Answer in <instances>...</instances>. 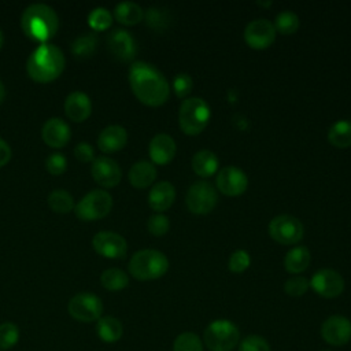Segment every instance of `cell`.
Returning a JSON list of instances; mask_svg holds the SVG:
<instances>
[{"label":"cell","mask_w":351,"mask_h":351,"mask_svg":"<svg viewBox=\"0 0 351 351\" xmlns=\"http://www.w3.org/2000/svg\"><path fill=\"white\" fill-rule=\"evenodd\" d=\"M129 84L137 100L148 107H159L169 99L166 77L149 63L134 62L129 69Z\"/></svg>","instance_id":"cell-1"},{"label":"cell","mask_w":351,"mask_h":351,"mask_svg":"<svg viewBox=\"0 0 351 351\" xmlns=\"http://www.w3.org/2000/svg\"><path fill=\"white\" fill-rule=\"evenodd\" d=\"M64 55L56 45L40 44L26 62L27 75L40 84L56 80L64 70Z\"/></svg>","instance_id":"cell-2"},{"label":"cell","mask_w":351,"mask_h":351,"mask_svg":"<svg viewBox=\"0 0 351 351\" xmlns=\"http://www.w3.org/2000/svg\"><path fill=\"white\" fill-rule=\"evenodd\" d=\"M21 27L27 38L45 44L51 40L59 27V19L53 8L37 3L29 5L21 16Z\"/></svg>","instance_id":"cell-3"},{"label":"cell","mask_w":351,"mask_h":351,"mask_svg":"<svg viewBox=\"0 0 351 351\" xmlns=\"http://www.w3.org/2000/svg\"><path fill=\"white\" fill-rule=\"evenodd\" d=\"M169 270L166 255L158 250H140L129 262V273L140 281L160 278Z\"/></svg>","instance_id":"cell-4"},{"label":"cell","mask_w":351,"mask_h":351,"mask_svg":"<svg viewBox=\"0 0 351 351\" xmlns=\"http://www.w3.org/2000/svg\"><path fill=\"white\" fill-rule=\"evenodd\" d=\"M210 117V107L203 99L188 97L180 106L178 125L185 134L197 136L206 129Z\"/></svg>","instance_id":"cell-5"},{"label":"cell","mask_w":351,"mask_h":351,"mask_svg":"<svg viewBox=\"0 0 351 351\" xmlns=\"http://www.w3.org/2000/svg\"><path fill=\"white\" fill-rule=\"evenodd\" d=\"M239 328L229 319L210 322L203 333V343L210 351H232L239 346Z\"/></svg>","instance_id":"cell-6"},{"label":"cell","mask_w":351,"mask_h":351,"mask_svg":"<svg viewBox=\"0 0 351 351\" xmlns=\"http://www.w3.org/2000/svg\"><path fill=\"white\" fill-rule=\"evenodd\" d=\"M111 208V195L103 189H95L86 193L78 204L74 206V213L81 221H96L108 215Z\"/></svg>","instance_id":"cell-7"},{"label":"cell","mask_w":351,"mask_h":351,"mask_svg":"<svg viewBox=\"0 0 351 351\" xmlns=\"http://www.w3.org/2000/svg\"><path fill=\"white\" fill-rule=\"evenodd\" d=\"M269 234L270 237L285 245L296 244L302 240L304 234L303 223L293 215L281 214L274 217L269 223Z\"/></svg>","instance_id":"cell-8"},{"label":"cell","mask_w":351,"mask_h":351,"mask_svg":"<svg viewBox=\"0 0 351 351\" xmlns=\"http://www.w3.org/2000/svg\"><path fill=\"white\" fill-rule=\"evenodd\" d=\"M186 207L191 213L203 215L213 211L218 202L215 188L207 181H197L186 192Z\"/></svg>","instance_id":"cell-9"},{"label":"cell","mask_w":351,"mask_h":351,"mask_svg":"<svg viewBox=\"0 0 351 351\" xmlns=\"http://www.w3.org/2000/svg\"><path fill=\"white\" fill-rule=\"evenodd\" d=\"M67 310L80 322H95L101 317L103 303L95 293L81 292L70 299Z\"/></svg>","instance_id":"cell-10"},{"label":"cell","mask_w":351,"mask_h":351,"mask_svg":"<svg viewBox=\"0 0 351 351\" xmlns=\"http://www.w3.org/2000/svg\"><path fill=\"white\" fill-rule=\"evenodd\" d=\"M308 282L317 295L326 299L337 298L344 291V280L341 274L332 269H321L315 271Z\"/></svg>","instance_id":"cell-11"},{"label":"cell","mask_w":351,"mask_h":351,"mask_svg":"<svg viewBox=\"0 0 351 351\" xmlns=\"http://www.w3.org/2000/svg\"><path fill=\"white\" fill-rule=\"evenodd\" d=\"M274 25L267 19H254L244 29V41L254 49H266L276 40Z\"/></svg>","instance_id":"cell-12"},{"label":"cell","mask_w":351,"mask_h":351,"mask_svg":"<svg viewBox=\"0 0 351 351\" xmlns=\"http://www.w3.org/2000/svg\"><path fill=\"white\" fill-rule=\"evenodd\" d=\"M321 337L329 346H346L351 340V321L343 315L328 317L321 325Z\"/></svg>","instance_id":"cell-13"},{"label":"cell","mask_w":351,"mask_h":351,"mask_svg":"<svg viewBox=\"0 0 351 351\" xmlns=\"http://www.w3.org/2000/svg\"><path fill=\"white\" fill-rule=\"evenodd\" d=\"M93 250L110 259H122L128 252L126 240L115 232H99L92 239Z\"/></svg>","instance_id":"cell-14"},{"label":"cell","mask_w":351,"mask_h":351,"mask_svg":"<svg viewBox=\"0 0 351 351\" xmlns=\"http://www.w3.org/2000/svg\"><path fill=\"white\" fill-rule=\"evenodd\" d=\"M248 178L236 166H226L217 176V188L226 196H240L247 191Z\"/></svg>","instance_id":"cell-15"},{"label":"cell","mask_w":351,"mask_h":351,"mask_svg":"<svg viewBox=\"0 0 351 351\" xmlns=\"http://www.w3.org/2000/svg\"><path fill=\"white\" fill-rule=\"evenodd\" d=\"M93 180L104 188H114L121 182L122 171L118 163L108 156L95 158L90 169Z\"/></svg>","instance_id":"cell-16"},{"label":"cell","mask_w":351,"mask_h":351,"mask_svg":"<svg viewBox=\"0 0 351 351\" xmlns=\"http://www.w3.org/2000/svg\"><path fill=\"white\" fill-rule=\"evenodd\" d=\"M107 45L111 53L121 62H130L137 52L133 36L123 29H115L110 33L107 37Z\"/></svg>","instance_id":"cell-17"},{"label":"cell","mask_w":351,"mask_h":351,"mask_svg":"<svg viewBox=\"0 0 351 351\" xmlns=\"http://www.w3.org/2000/svg\"><path fill=\"white\" fill-rule=\"evenodd\" d=\"M41 137L48 147L63 148L70 141L71 132L63 119L51 118L44 123L41 129Z\"/></svg>","instance_id":"cell-18"},{"label":"cell","mask_w":351,"mask_h":351,"mask_svg":"<svg viewBox=\"0 0 351 351\" xmlns=\"http://www.w3.org/2000/svg\"><path fill=\"white\" fill-rule=\"evenodd\" d=\"M176 149L177 147L173 137L166 133H159L154 136L148 147L151 160L159 166H163L171 162L176 155Z\"/></svg>","instance_id":"cell-19"},{"label":"cell","mask_w":351,"mask_h":351,"mask_svg":"<svg viewBox=\"0 0 351 351\" xmlns=\"http://www.w3.org/2000/svg\"><path fill=\"white\" fill-rule=\"evenodd\" d=\"M92 112V101L84 92H71L64 100V114L73 122H84Z\"/></svg>","instance_id":"cell-20"},{"label":"cell","mask_w":351,"mask_h":351,"mask_svg":"<svg viewBox=\"0 0 351 351\" xmlns=\"http://www.w3.org/2000/svg\"><path fill=\"white\" fill-rule=\"evenodd\" d=\"M128 143V132L119 125L104 128L97 137V147L101 152L111 154L122 149Z\"/></svg>","instance_id":"cell-21"},{"label":"cell","mask_w":351,"mask_h":351,"mask_svg":"<svg viewBox=\"0 0 351 351\" xmlns=\"http://www.w3.org/2000/svg\"><path fill=\"white\" fill-rule=\"evenodd\" d=\"M176 199V189L173 184L167 181L156 182L148 193V204L152 210L162 213L170 208Z\"/></svg>","instance_id":"cell-22"},{"label":"cell","mask_w":351,"mask_h":351,"mask_svg":"<svg viewBox=\"0 0 351 351\" xmlns=\"http://www.w3.org/2000/svg\"><path fill=\"white\" fill-rule=\"evenodd\" d=\"M129 182L138 189H144L149 185H152V182L156 178V169L155 166L148 162V160H140L136 162L128 174Z\"/></svg>","instance_id":"cell-23"},{"label":"cell","mask_w":351,"mask_h":351,"mask_svg":"<svg viewBox=\"0 0 351 351\" xmlns=\"http://www.w3.org/2000/svg\"><path fill=\"white\" fill-rule=\"evenodd\" d=\"M96 333L104 343H115L122 337L123 326L118 318L106 315L96 321Z\"/></svg>","instance_id":"cell-24"},{"label":"cell","mask_w":351,"mask_h":351,"mask_svg":"<svg viewBox=\"0 0 351 351\" xmlns=\"http://www.w3.org/2000/svg\"><path fill=\"white\" fill-rule=\"evenodd\" d=\"M218 158L208 149L197 151L192 158V170L200 177H211L218 170Z\"/></svg>","instance_id":"cell-25"},{"label":"cell","mask_w":351,"mask_h":351,"mask_svg":"<svg viewBox=\"0 0 351 351\" xmlns=\"http://www.w3.org/2000/svg\"><path fill=\"white\" fill-rule=\"evenodd\" d=\"M310 261H311V254L308 248L304 245H299L288 251L284 259V266L288 273L299 274L308 267Z\"/></svg>","instance_id":"cell-26"},{"label":"cell","mask_w":351,"mask_h":351,"mask_svg":"<svg viewBox=\"0 0 351 351\" xmlns=\"http://www.w3.org/2000/svg\"><path fill=\"white\" fill-rule=\"evenodd\" d=\"M115 19L126 26H133L141 22L144 12L141 7L133 1H122L114 10Z\"/></svg>","instance_id":"cell-27"},{"label":"cell","mask_w":351,"mask_h":351,"mask_svg":"<svg viewBox=\"0 0 351 351\" xmlns=\"http://www.w3.org/2000/svg\"><path fill=\"white\" fill-rule=\"evenodd\" d=\"M328 140L333 147L347 148L351 145V122L340 119L328 132Z\"/></svg>","instance_id":"cell-28"},{"label":"cell","mask_w":351,"mask_h":351,"mask_svg":"<svg viewBox=\"0 0 351 351\" xmlns=\"http://www.w3.org/2000/svg\"><path fill=\"white\" fill-rule=\"evenodd\" d=\"M96 47L97 36L95 33H86L71 43V53L78 59H88L95 53Z\"/></svg>","instance_id":"cell-29"},{"label":"cell","mask_w":351,"mask_h":351,"mask_svg":"<svg viewBox=\"0 0 351 351\" xmlns=\"http://www.w3.org/2000/svg\"><path fill=\"white\" fill-rule=\"evenodd\" d=\"M100 282L107 291H122L129 285V277L123 270L111 267L101 273Z\"/></svg>","instance_id":"cell-30"},{"label":"cell","mask_w":351,"mask_h":351,"mask_svg":"<svg viewBox=\"0 0 351 351\" xmlns=\"http://www.w3.org/2000/svg\"><path fill=\"white\" fill-rule=\"evenodd\" d=\"M48 206L55 213L67 214L71 210H74V200H73V196L67 191L56 189L49 193Z\"/></svg>","instance_id":"cell-31"},{"label":"cell","mask_w":351,"mask_h":351,"mask_svg":"<svg viewBox=\"0 0 351 351\" xmlns=\"http://www.w3.org/2000/svg\"><path fill=\"white\" fill-rule=\"evenodd\" d=\"M274 29L276 32L284 34V36H288V34H293L296 33V30L299 29V16L289 11V10H285V11H281L277 16H276V21H274Z\"/></svg>","instance_id":"cell-32"},{"label":"cell","mask_w":351,"mask_h":351,"mask_svg":"<svg viewBox=\"0 0 351 351\" xmlns=\"http://www.w3.org/2000/svg\"><path fill=\"white\" fill-rule=\"evenodd\" d=\"M173 351H203V340L193 332H182L176 337Z\"/></svg>","instance_id":"cell-33"},{"label":"cell","mask_w":351,"mask_h":351,"mask_svg":"<svg viewBox=\"0 0 351 351\" xmlns=\"http://www.w3.org/2000/svg\"><path fill=\"white\" fill-rule=\"evenodd\" d=\"M112 23V16L108 10L103 7H97L92 10L88 15V25L90 26L92 30L95 32H103L108 29Z\"/></svg>","instance_id":"cell-34"},{"label":"cell","mask_w":351,"mask_h":351,"mask_svg":"<svg viewBox=\"0 0 351 351\" xmlns=\"http://www.w3.org/2000/svg\"><path fill=\"white\" fill-rule=\"evenodd\" d=\"M19 341V328L14 322L0 324V350H10Z\"/></svg>","instance_id":"cell-35"},{"label":"cell","mask_w":351,"mask_h":351,"mask_svg":"<svg viewBox=\"0 0 351 351\" xmlns=\"http://www.w3.org/2000/svg\"><path fill=\"white\" fill-rule=\"evenodd\" d=\"M310 288V282L307 278L302 277V276H295L291 277L285 281L284 284V291L287 295L293 296V298H299L302 295H304L307 292V289Z\"/></svg>","instance_id":"cell-36"},{"label":"cell","mask_w":351,"mask_h":351,"mask_svg":"<svg viewBox=\"0 0 351 351\" xmlns=\"http://www.w3.org/2000/svg\"><path fill=\"white\" fill-rule=\"evenodd\" d=\"M237 351H271V350L266 339L258 335H250L239 343Z\"/></svg>","instance_id":"cell-37"},{"label":"cell","mask_w":351,"mask_h":351,"mask_svg":"<svg viewBox=\"0 0 351 351\" xmlns=\"http://www.w3.org/2000/svg\"><path fill=\"white\" fill-rule=\"evenodd\" d=\"M170 222L169 218L163 214H154L147 221V229L154 236H163L169 232Z\"/></svg>","instance_id":"cell-38"},{"label":"cell","mask_w":351,"mask_h":351,"mask_svg":"<svg viewBox=\"0 0 351 351\" xmlns=\"http://www.w3.org/2000/svg\"><path fill=\"white\" fill-rule=\"evenodd\" d=\"M250 262H251V258L248 255L247 251L244 250H236L230 258H229V270L232 273H243L244 270L248 269L250 266Z\"/></svg>","instance_id":"cell-39"},{"label":"cell","mask_w":351,"mask_h":351,"mask_svg":"<svg viewBox=\"0 0 351 351\" xmlns=\"http://www.w3.org/2000/svg\"><path fill=\"white\" fill-rule=\"evenodd\" d=\"M192 86H193V81H192V77L186 73H180L174 77L173 80V89H174V93L178 96V97H186L191 90H192Z\"/></svg>","instance_id":"cell-40"},{"label":"cell","mask_w":351,"mask_h":351,"mask_svg":"<svg viewBox=\"0 0 351 351\" xmlns=\"http://www.w3.org/2000/svg\"><path fill=\"white\" fill-rule=\"evenodd\" d=\"M47 171L52 176H60L67 169V159L62 154H51L45 160Z\"/></svg>","instance_id":"cell-41"},{"label":"cell","mask_w":351,"mask_h":351,"mask_svg":"<svg viewBox=\"0 0 351 351\" xmlns=\"http://www.w3.org/2000/svg\"><path fill=\"white\" fill-rule=\"evenodd\" d=\"M145 21H147V25L155 30H162L166 25H167V19H166V15L158 10V8H149L147 10V14H145Z\"/></svg>","instance_id":"cell-42"},{"label":"cell","mask_w":351,"mask_h":351,"mask_svg":"<svg viewBox=\"0 0 351 351\" xmlns=\"http://www.w3.org/2000/svg\"><path fill=\"white\" fill-rule=\"evenodd\" d=\"M74 156L82 162V163H89L95 160V149L92 148L90 144L88 143H80L74 148Z\"/></svg>","instance_id":"cell-43"},{"label":"cell","mask_w":351,"mask_h":351,"mask_svg":"<svg viewBox=\"0 0 351 351\" xmlns=\"http://www.w3.org/2000/svg\"><path fill=\"white\" fill-rule=\"evenodd\" d=\"M12 156V151H11V147L8 145L7 141H4L3 138H0V167L5 166L10 159Z\"/></svg>","instance_id":"cell-44"},{"label":"cell","mask_w":351,"mask_h":351,"mask_svg":"<svg viewBox=\"0 0 351 351\" xmlns=\"http://www.w3.org/2000/svg\"><path fill=\"white\" fill-rule=\"evenodd\" d=\"M5 97V88H4V84L0 81V103L4 100Z\"/></svg>","instance_id":"cell-45"},{"label":"cell","mask_w":351,"mask_h":351,"mask_svg":"<svg viewBox=\"0 0 351 351\" xmlns=\"http://www.w3.org/2000/svg\"><path fill=\"white\" fill-rule=\"evenodd\" d=\"M3 43H4V36H3V32H1V29H0V49H1V47H3Z\"/></svg>","instance_id":"cell-46"},{"label":"cell","mask_w":351,"mask_h":351,"mask_svg":"<svg viewBox=\"0 0 351 351\" xmlns=\"http://www.w3.org/2000/svg\"><path fill=\"white\" fill-rule=\"evenodd\" d=\"M259 4H261V5H270L271 3H270V1H269V3H261V1H259Z\"/></svg>","instance_id":"cell-47"},{"label":"cell","mask_w":351,"mask_h":351,"mask_svg":"<svg viewBox=\"0 0 351 351\" xmlns=\"http://www.w3.org/2000/svg\"><path fill=\"white\" fill-rule=\"evenodd\" d=\"M325 351H329V350H325Z\"/></svg>","instance_id":"cell-48"}]
</instances>
